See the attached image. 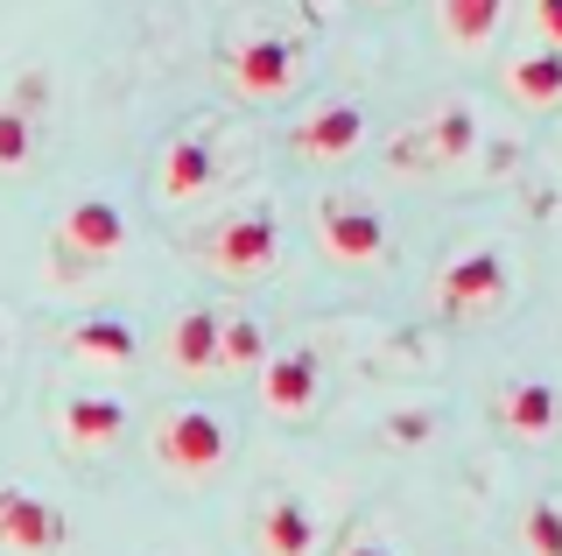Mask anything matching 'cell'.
Here are the masks:
<instances>
[{"instance_id":"d6986e66","label":"cell","mask_w":562,"mask_h":556,"mask_svg":"<svg viewBox=\"0 0 562 556\" xmlns=\"http://www.w3.org/2000/svg\"><path fill=\"white\" fill-rule=\"evenodd\" d=\"M29 155H35V107L29 92H14L0 99V169H29Z\"/></svg>"},{"instance_id":"3957f363","label":"cell","mask_w":562,"mask_h":556,"mask_svg":"<svg viewBox=\"0 0 562 556\" xmlns=\"http://www.w3.org/2000/svg\"><path fill=\"white\" fill-rule=\"evenodd\" d=\"M155 458H162L169 472H183V479H204V472H218V465L233 458V430H225L211 409H176L169 423L155 430Z\"/></svg>"},{"instance_id":"44dd1931","label":"cell","mask_w":562,"mask_h":556,"mask_svg":"<svg viewBox=\"0 0 562 556\" xmlns=\"http://www.w3.org/2000/svg\"><path fill=\"white\" fill-rule=\"evenodd\" d=\"M260 324L254 318H225V367H260Z\"/></svg>"},{"instance_id":"6da1fadb","label":"cell","mask_w":562,"mask_h":556,"mask_svg":"<svg viewBox=\"0 0 562 556\" xmlns=\"http://www.w3.org/2000/svg\"><path fill=\"white\" fill-rule=\"evenodd\" d=\"M506 289H514L506 254H499V247H464L443 275H436V318L479 324V318H492V310L506 303Z\"/></svg>"},{"instance_id":"7c38bea8","label":"cell","mask_w":562,"mask_h":556,"mask_svg":"<svg viewBox=\"0 0 562 556\" xmlns=\"http://www.w3.org/2000/svg\"><path fill=\"white\" fill-rule=\"evenodd\" d=\"M316 514L303 493H274L260 508V556H316Z\"/></svg>"},{"instance_id":"8992f818","label":"cell","mask_w":562,"mask_h":556,"mask_svg":"<svg viewBox=\"0 0 562 556\" xmlns=\"http://www.w3.org/2000/svg\"><path fill=\"white\" fill-rule=\"evenodd\" d=\"M225 78H233L239 99H281L295 78H303V49L289 36H254L225 57Z\"/></svg>"},{"instance_id":"9c48e42d","label":"cell","mask_w":562,"mask_h":556,"mask_svg":"<svg viewBox=\"0 0 562 556\" xmlns=\"http://www.w3.org/2000/svg\"><path fill=\"white\" fill-rule=\"evenodd\" d=\"M479 142V120L464 107H443L422 134H401L394 142V169H436V163H457V155H471Z\"/></svg>"},{"instance_id":"5bb4252c","label":"cell","mask_w":562,"mask_h":556,"mask_svg":"<svg viewBox=\"0 0 562 556\" xmlns=\"http://www.w3.org/2000/svg\"><path fill=\"white\" fill-rule=\"evenodd\" d=\"M211 177H218V155H211L204 134H183V142H169V155H162V198H169V204L204 198Z\"/></svg>"},{"instance_id":"2e32d148","label":"cell","mask_w":562,"mask_h":556,"mask_svg":"<svg viewBox=\"0 0 562 556\" xmlns=\"http://www.w3.org/2000/svg\"><path fill=\"white\" fill-rule=\"evenodd\" d=\"M506 92L520 99V107H562V49L535 43L527 57L506 64Z\"/></svg>"},{"instance_id":"5b68a950","label":"cell","mask_w":562,"mask_h":556,"mask_svg":"<svg viewBox=\"0 0 562 556\" xmlns=\"http://www.w3.org/2000/svg\"><path fill=\"white\" fill-rule=\"evenodd\" d=\"M70 543V521L29 486H0V549L8 556H57Z\"/></svg>"},{"instance_id":"4fadbf2b","label":"cell","mask_w":562,"mask_h":556,"mask_svg":"<svg viewBox=\"0 0 562 556\" xmlns=\"http://www.w3.org/2000/svg\"><path fill=\"white\" fill-rule=\"evenodd\" d=\"M169 359L183 374H218L225 367V318L218 310H183L169 332Z\"/></svg>"},{"instance_id":"e0dca14e","label":"cell","mask_w":562,"mask_h":556,"mask_svg":"<svg viewBox=\"0 0 562 556\" xmlns=\"http://www.w3.org/2000/svg\"><path fill=\"white\" fill-rule=\"evenodd\" d=\"M436 22H443L450 49H485L506 22V0H436Z\"/></svg>"},{"instance_id":"8fae6325","label":"cell","mask_w":562,"mask_h":556,"mask_svg":"<svg viewBox=\"0 0 562 556\" xmlns=\"http://www.w3.org/2000/svg\"><path fill=\"white\" fill-rule=\"evenodd\" d=\"M316 388H324V374H316V353H303V345L260 367V402H268L274 415H310Z\"/></svg>"},{"instance_id":"277c9868","label":"cell","mask_w":562,"mask_h":556,"mask_svg":"<svg viewBox=\"0 0 562 556\" xmlns=\"http://www.w3.org/2000/svg\"><path fill=\"white\" fill-rule=\"evenodd\" d=\"M316 240L338 268H373L386 254V219L366 198H324L316 204Z\"/></svg>"},{"instance_id":"ba28073f","label":"cell","mask_w":562,"mask_h":556,"mask_svg":"<svg viewBox=\"0 0 562 556\" xmlns=\"http://www.w3.org/2000/svg\"><path fill=\"white\" fill-rule=\"evenodd\" d=\"M366 142V107L359 99H330V107H316L310 120H295L289 148L310 155V163H338V155H351Z\"/></svg>"},{"instance_id":"52a82bcc","label":"cell","mask_w":562,"mask_h":556,"mask_svg":"<svg viewBox=\"0 0 562 556\" xmlns=\"http://www.w3.org/2000/svg\"><path fill=\"white\" fill-rule=\"evenodd\" d=\"M57 247H64V260H113L127 247V212H120L113 198H78L64 212Z\"/></svg>"},{"instance_id":"7402d4cb","label":"cell","mask_w":562,"mask_h":556,"mask_svg":"<svg viewBox=\"0 0 562 556\" xmlns=\"http://www.w3.org/2000/svg\"><path fill=\"white\" fill-rule=\"evenodd\" d=\"M535 43L562 49V0H535Z\"/></svg>"},{"instance_id":"603a6c76","label":"cell","mask_w":562,"mask_h":556,"mask_svg":"<svg viewBox=\"0 0 562 556\" xmlns=\"http://www.w3.org/2000/svg\"><path fill=\"white\" fill-rule=\"evenodd\" d=\"M338 556H394V549H386V543H373V535H359V543H351V549H338Z\"/></svg>"},{"instance_id":"30bf717a","label":"cell","mask_w":562,"mask_h":556,"mask_svg":"<svg viewBox=\"0 0 562 556\" xmlns=\"http://www.w3.org/2000/svg\"><path fill=\"white\" fill-rule=\"evenodd\" d=\"M555 423H562V394H555V380H514V388L499 394V430H506V437H520V444H549V437H555Z\"/></svg>"},{"instance_id":"9a60e30c","label":"cell","mask_w":562,"mask_h":556,"mask_svg":"<svg viewBox=\"0 0 562 556\" xmlns=\"http://www.w3.org/2000/svg\"><path fill=\"white\" fill-rule=\"evenodd\" d=\"M120 430H127V402H120V394H70L64 402V437L78 451L113 444Z\"/></svg>"},{"instance_id":"ffe728a7","label":"cell","mask_w":562,"mask_h":556,"mask_svg":"<svg viewBox=\"0 0 562 556\" xmlns=\"http://www.w3.org/2000/svg\"><path fill=\"white\" fill-rule=\"evenodd\" d=\"M527 549L562 556V500H535V508H527Z\"/></svg>"},{"instance_id":"7a4b0ae2","label":"cell","mask_w":562,"mask_h":556,"mask_svg":"<svg viewBox=\"0 0 562 556\" xmlns=\"http://www.w3.org/2000/svg\"><path fill=\"white\" fill-rule=\"evenodd\" d=\"M204 260L225 275V282H260V275L281 260V219L268 204H246V212H233L204 240Z\"/></svg>"},{"instance_id":"ac0fdd59","label":"cell","mask_w":562,"mask_h":556,"mask_svg":"<svg viewBox=\"0 0 562 556\" xmlns=\"http://www.w3.org/2000/svg\"><path fill=\"white\" fill-rule=\"evenodd\" d=\"M70 353H78V359H99V367H127V359H134V324L85 318V324H70Z\"/></svg>"}]
</instances>
